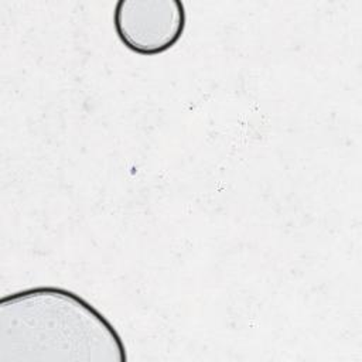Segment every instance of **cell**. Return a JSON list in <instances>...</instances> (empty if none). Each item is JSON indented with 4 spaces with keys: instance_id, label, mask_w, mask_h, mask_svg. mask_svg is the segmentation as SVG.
<instances>
[{
    "instance_id": "cell-2",
    "label": "cell",
    "mask_w": 362,
    "mask_h": 362,
    "mask_svg": "<svg viewBox=\"0 0 362 362\" xmlns=\"http://www.w3.org/2000/svg\"><path fill=\"white\" fill-rule=\"evenodd\" d=\"M187 11L181 0H119L113 27L132 52L153 57L173 48L182 37Z\"/></svg>"
},
{
    "instance_id": "cell-1",
    "label": "cell",
    "mask_w": 362,
    "mask_h": 362,
    "mask_svg": "<svg viewBox=\"0 0 362 362\" xmlns=\"http://www.w3.org/2000/svg\"><path fill=\"white\" fill-rule=\"evenodd\" d=\"M115 325L79 294L38 286L0 300V362H126Z\"/></svg>"
}]
</instances>
